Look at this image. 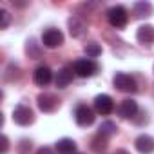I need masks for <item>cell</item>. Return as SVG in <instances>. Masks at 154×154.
Instances as JSON below:
<instances>
[{"label":"cell","instance_id":"cell-15","mask_svg":"<svg viewBox=\"0 0 154 154\" xmlns=\"http://www.w3.org/2000/svg\"><path fill=\"white\" fill-rule=\"evenodd\" d=\"M76 150V143L71 138H62L60 141H56V152L58 154H74Z\"/></svg>","mask_w":154,"mask_h":154},{"label":"cell","instance_id":"cell-3","mask_svg":"<svg viewBox=\"0 0 154 154\" xmlns=\"http://www.w3.org/2000/svg\"><path fill=\"white\" fill-rule=\"evenodd\" d=\"M112 84H114V87H118L123 93H134L136 91L134 78H132L131 74H125V72H116L114 78H112Z\"/></svg>","mask_w":154,"mask_h":154},{"label":"cell","instance_id":"cell-22","mask_svg":"<svg viewBox=\"0 0 154 154\" xmlns=\"http://www.w3.org/2000/svg\"><path fill=\"white\" fill-rule=\"evenodd\" d=\"M36 154H53V150H51L49 147H42V149L36 150Z\"/></svg>","mask_w":154,"mask_h":154},{"label":"cell","instance_id":"cell-6","mask_svg":"<svg viewBox=\"0 0 154 154\" xmlns=\"http://www.w3.org/2000/svg\"><path fill=\"white\" fill-rule=\"evenodd\" d=\"M13 120L18 125H29V123H33L35 114L27 105H17L15 111H13Z\"/></svg>","mask_w":154,"mask_h":154},{"label":"cell","instance_id":"cell-21","mask_svg":"<svg viewBox=\"0 0 154 154\" xmlns=\"http://www.w3.org/2000/svg\"><path fill=\"white\" fill-rule=\"evenodd\" d=\"M8 149H9L8 136H2V149H0V152H2V154H6V152H8Z\"/></svg>","mask_w":154,"mask_h":154},{"label":"cell","instance_id":"cell-9","mask_svg":"<svg viewBox=\"0 0 154 154\" xmlns=\"http://www.w3.org/2000/svg\"><path fill=\"white\" fill-rule=\"evenodd\" d=\"M134 145H136V150L141 152V154H152L154 152V140L150 136H147V134L138 136Z\"/></svg>","mask_w":154,"mask_h":154},{"label":"cell","instance_id":"cell-18","mask_svg":"<svg viewBox=\"0 0 154 154\" xmlns=\"http://www.w3.org/2000/svg\"><path fill=\"white\" fill-rule=\"evenodd\" d=\"M118 131V127H116V123H112V122H103L102 125H100V129H98V132L100 134H103V136H112L114 132Z\"/></svg>","mask_w":154,"mask_h":154},{"label":"cell","instance_id":"cell-10","mask_svg":"<svg viewBox=\"0 0 154 154\" xmlns=\"http://www.w3.org/2000/svg\"><path fill=\"white\" fill-rule=\"evenodd\" d=\"M136 38L140 44H145V45H150L154 44V27L145 24V26H140L138 27V33H136Z\"/></svg>","mask_w":154,"mask_h":154},{"label":"cell","instance_id":"cell-7","mask_svg":"<svg viewBox=\"0 0 154 154\" xmlns=\"http://www.w3.org/2000/svg\"><path fill=\"white\" fill-rule=\"evenodd\" d=\"M94 109H96L98 114L107 116V114H111L114 111V102H112V98L109 94H98L94 98Z\"/></svg>","mask_w":154,"mask_h":154},{"label":"cell","instance_id":"cell-2","mask_svg":"<svg viewBox=\"0 0 154 154\" xmlns=\"http://www.w3.org/2000/svg\"><path fill=\"white\" fill-rule=\"evenodd\" d=\"M107 20L112 27H125L127 20H129V15H127V9L123 6H112L109 11H107Z\"/></svg>","mask_w":154,"mask_h":154},{"label":"cell","instance_id":"cell-12","mask_svg":"<svg viewBox=\"0 0 154 154\" xmlns=\"http://www.w3.org/2000/svg\"><path fill=\"white\" fill-rule=\"evenodd\" d=\"M118 111H120V116H122V118H134L136 112H138V103H136L134 100L127 98V100L122 102V105H120Z\"/></svg>","mask_w":154,"mask_h":154},{"label":"cell","instance_id":"cell-5","mask_svg":"<svg viewBox=\"0 0 154 154\" xmlns=\"http://www.w3.org/2000/svg\"><path fill=\"white\" fill-rule=\"evenodd\" d=\"M74 120H76V123H78V125L87 127V125H91L94 122V112L87 105H78V107L74 109Z\"/></svg>","mask_w":154,"mask_h":154},{"label":"cell","instance_id":"cell-11","mask_svg":"<svg viewBox=\"0 0 154 154\" xmlns=\"http://www.w3.org/2000/svg\"><path fill=\"white\" fill-rule=\"evenodd\" d=\"M53 80V71L47 67V65H40V67H36V71H35V84L36 85H47L49 82Z\"/></svg>","mask_w":154,"mask_h":154},{"label":"cell","instance_id":"cell-23","mask_svg":"<svg viewBox=\"0 0 154 154\" xmlns=\"http://www.w3.org/2000/svg\"><path fill=\"white\" fill-rule=\"evenodd\" d=\"M116 154H129V152H127V150H123V149H122V150H116Z\"/></svg>","mask_w":154,"mask_h":154},{"label":"cell","instance_id":"cell-19","mask_svg":"<svg viewBox=\"0 0 154 154\" xmlns=\"http://www.w3.org/2000/svg\"><path fill=\"white\" fill-rule=\"evenodd\" d=\"M85 53H87L89 58H96V56L102 54V47L98 44H87L85 45Z\"/></svg>","mask_w":154,"mask_h":154},{"label":"cell","instance_id":"cell-1","mask_svg":"<svg viewBox=\"0 0 154 154\" xmlns=\"http://www.w3.org/2000/svg\"><path fill=\"white\" fill-rule=\"evenodd\" d=\"M74 72L80 76V78H89V76L96 74L98 71V63L93 60V58H80V60H76L74 65H72Z\"/></svg>","mask_w":154,"mask_h":154},{"label":"cell","instance_id":"cell-14","mask_svg":"<svg viewBox=\"0 0 154 154\" xmlns=\"http://www.w3.org/2000/svg\"><path fill=\"white\" fill-rule=\"evenodd\" d=\"M74 69H71V67H63L62 71H58V74H56V87H60V89H63V87H67L71 82H72V72Z\"/></svg>","mask_w":154,"mask_h":154},{"label":"cell","instance_id":"cell-20","mask_svg":"<svg viewBox=\"0 0 154 154\" xmlns=\"http://www.w3.org/2000/svg\"><path fill=\"white\" fill-rule=\"evenodd\" d=\"M9 20H11V15L6 9H0V29H8Z\"/></svg>","mask_w":154,"mask_h":154},{"label":"cell","instance_id":"cell-16","mask_svg":"<svg viewBox=\"0 0 154 154\" xmlns=\"http://www.w3.org/2000/svg\"><path fill=\"white\" fill-rule=\"evenodd\" d=\"M152 11H154V8L150 2H136L134 4V15L138 18H147L152 15Z\"/></svg>","mask_w":154,"mask_h":154},{"label":"cell","instance_id":"cell-17","mask_svg":"<svg viewBox=\"0 0 154 154\" xmlns=\"http://www.w3.org/2000/svg\"><path fill=\"white\" fill-rule=\"evenodd\" d=\"M105 147H107V136H103V134L98 132V134L93 138V141H91V149H93L94 152H102Z\"/></svg>","mask_w":154,"mask_h":154},{"label":"cell","instance_id":"cell-8","mask_svg":"<svg viewBox=\"0 0 154 154\" xmlns=\"http://www.w3.org/2000/svg\"><path fill=\"white\" fill-rule=\"evenodd\" d=\"M38 107L44 112H53L60 107V100L51 93H44V94L38 96Z\"/></svg>","mask_w":154,"mask_h":154},{"label":"cell","instance_id":"cell-13","mask_svg":"<svg viewBox=\"0 0 154 154\" xmlns=\"http://www.w3.org/2000/svg\"><path fill=\"white\" fill-rule=\"evenodd\" d=\"M69 31H71L72 36L78 38V36H82L87 31V24L82 18H78V17H72V18H69Z\"/></svg>","mask_w":154,"mask_h":154},{"label":"cell","instance_id":"cell-24","mask_svg":"<svg viewBox=\"0 0 154 154\" xmlns=\"http://www.w3.org/2000/svg\"><path fill=\"white\" fill-rule=\"evenodd\" d=\"M74 154H82V152H74Z\"/></svg>","mask_w":154,"mask_h":154},{"label":"cell","instance_id":"cell-4","mask_svg":"<svg viewBox=\"0 0 154 154\" xmlns=\"http://www.w3.org/2000/svg\"><path fill=\"white\" fill-rule=\"evenodd\" d=\"M42 42H44V45H45V47L54 49V47H58V45H62V44H63V33H62L60 29L49 27V29H45V31H44V35H42Z\"/></svg>","mask_w":154,"mask_h":154}]
</instances>
